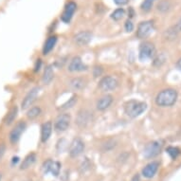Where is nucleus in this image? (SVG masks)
<instances>
[{"label": "nucleus", "mask_w": 181, "mask_h": 181, "mask_svg": "<svg viewBox=\"0 0 181 181\" xmlns=\"http://www.w3.org/2000/svg\"><path fill=\"white\" fill-rule=\"evenodd\" d=\"M92 113H90L87 110H81L78 113L76 119V122L80 127H85L90 121H92Z\"/></svg>", "instance_id": "obj_15"}, {"label": "nucleus", "mask_w": 181, "mask_h": 181, "mask_svg": "<svg viewBox=\"0 0 181 181\" xmlns=\"http://www.w3.org/2000/svg\"><path fill=\"white\" fill-rule=\"evenodd\" d=\"M60 170H61V164L58 161H52L49 173H51L54 176H58V175L60 174Z\"/></svg>", "instance_id": "obj_27"}, {"label": "nucleus", "mask_w": 181, "mask_h": 181, "mask_svg": "<svg viewBox=\"0 0 181 181\" xmlns=\"http://www.w3.org/2000/svg\"><path fill=\"white\" fill-rule=\"evenodd\" d=\"M68 69L70 72H81V71L86 70L87 66L83 63L81 57L75 56L70 60V62L68 64Z\"/></svg>", "instance_id": "obj_12"}, {"label": "nucleus", "mask_w": 181, "mask_h": 181, "mask_svg": "<svg viewBox=\"0 0 181 181\" xmlns=\"http://www.w3.org/2000/svg\"><path fill=\"white\" fill-rule=\"evenodd\" d=\"M18 161H19V158H18V157H14V158H12V160H11V162H12V165L16 164Z\"/></svg>", "instance_id": "obj_39"}, {"label": "nucleus", "mask_w": 181, "mask_h": 181, "mask_svg": "<svg viewBox=\"0 0 181 181\" xmlns=\"http://www.w3.org/2000/svg\"><path fill=\"white\" fill-rule=\"evenodd\" d=\"M26 128H27V123H26V121H18L14 126V128L11 129V131L9 134V140L11 144L17 143L21 138V135L26 130Z\"/></svg>", "instance_id": "obj_4"}, {"label": "nucleus", "mask_w": 181, "mask_h": 181, "mask_svg": "<svg viewBox=\"0 0 181 181\" xmlns=\"http://www.w3.org/2000/svg\"><path fill=\"white\" fill-rule=\"evenodd\" d=\"M54 78V71H53V67L49 64L47 66L45 70H44V74L42 77V81L45 84H48L51 83V81Z\"/></svg>", "instance_id": "obj_22"}, {"label": "nucleus", "mask_w": 181, "mask_h": 181, "mask_svg": "<svg viewBox=\"0 0 181 181\" xmlns=\"http://www.w3.org/2000/svg\"><path fill=\"white\" fill-rule=\"evenodd\" d=\"M131 181H140V177H139V175H138V174H136L133 177H132V179H131Z\"/></svg>", "instance_id": "obj_38"}, {"label": "nucleus", "mask_w": 181, "mask_h": 181, "mask_svg": "<svg viewBox=\"0 0 181 181\" xmlns=\"http://www.w3.org/2000/svg\"><path fill=\"white\" fill-rule=\"evenodd\" d=\"M114 3L118 6H124V5H127L129 0H113Z\"/></svg>", "instance_id": "obj_33"}, {"label": "nucleus", "mask_w": 181, "mask_h": 181, "mask_svg": "<svg viewBox=\"0 0 181 181\" xmlns=\"http://www.w3.org/2000/svg\"><path fill=\"white\" fill-rule=\"evenodd\" d=\"M76 10H77V4L75 2H73V1L68 2L66 4V6H64V10H63L62 14H61V20L64 23L68 24L71 21Z\"/></svg>", "instance_id": "obj_10"}, {"label": "nucleus", "mask_w": 181, "mask_h": 181, "mask_svg": "<svg viewBox=\"0 0 181 181\" xmlns=\"http://www.w3.org/2000/svg\"><path fill=\"white\" fill-rule=\"evenodd\" d=\"M177 100V92L173 88H167L160 91L157 98L156 103L161 107H169L174 105Z\"/></svg>", "instance_id": "obj_1"}, {"label": "nucleus", "mask_w": 181, "mask_h": 181, "mask_svg": "<svg viewBox=\"0 0 181 181\" xmlns=\"http://www.w3.org/2000/svg\"><path fill=\"white\" fill-rule=\"evenodd\" d=\"M85 81L83 78H80V77H77V78H73L70 80L69 82V85L70 87L75 90V91H80V90H83L85 87Z\"/></svg>", "instance_id": "obj_21"}, {"label": "nucleus", "mask_w": 181, "mask_h": 181, "mask_svg": "<svg viewBox=\"0 0 181 181\" xmlns=\"http://www.w3.org/2000/svg\"><path fill=\"white\" fill-rule=\"evenodd\" d=\"M17 115H18V107L16 105H14L10 108V110L8 111V113L6 114L5 118H4V123L7 125V126H10L11 125L12 123L14 122V121L16 120L17 118Z\"/></svg>", "instance_id": "obj_18"}, {"label": "nucleus", "mask_w": 181, "mask_h": 181, "mask_svg": "<svg viewBox=\"0 0 181 181\" xmlns=\"http://www.w3.org/2000/svg\"><path fill=\"white\" fill-rule=\"evenodd\" d=\"M162 149V143L159 140L152 141L148 143L143 150V157L147 159L153 158L160 154Z\"/></svg>", "instance_id": "obj_5"}, {"label": "nucleus", "mask_w": 181, "mask_h": 181, "mask_svg": "<svg viewBox=\"0 0 181 181\" xmlns=\"http://www.w3.org/2000/svg\"><path fill=\"white\" fill-rule=\"evenodd\" d=\"M0 181H2V175H1V173H0Z\"/></svg>", "instance_id": "obj_41"}, {"label": "nucleus", "mask_w": 181, "mask_h": 181, "mask_svg": "<svg viewBox=\"0 0 181 181\" xmlns=\"http://www.w3.org/2000/svg\"><path fill=\"white\" fill-rule=\"evenodd\" d=\"M119 84L118 80L115 78L113 76H105L103 78L101 79V81L99 82V87L101 91L103 92H109V91H113L116 88H117Z\"/></svg>", "instance_id": "obj_8"}, {"label": "nucleus", "mask_w": 181, "mask_h": 181, "mask_svg": "<svg viewBox=\"0 0 181 181\" xmlns=\"http://www.w3.org/2000/svg\"><path fill=\"white\" fill-rule=\"evenodd\" d=\"M166 151H167V153L169 154V156H170L173 159H175V158L178 157V154H180L179 149L176 148V147H168Z\"/></svg>", "instance_id": "obj_28"}, {"label": "nucleus", "mask_w": 181, "mask_h": 181, "mask_svg": "<svg viewBox=\"0 0 181 181\" xmlns=\"http://www.w3.org/2000/svg\"><path fill=\"white\" fill-rule=\"evenodd\" d=\"M175 27L177 30V31H181V18L179 19V21L177 22V24L175 26Z\"/></svg>", "instance_id": "obj_37"}, {"label": "nucleus", "mask_w": 181, "mask_h": 181, "mask_svg": "<svg viewBox=\"0 0 181 181\" xmlns=\"http://www.w3.org/2000/svg\"><path fill=\"white\" fill-rule=\"evenodd\" d=\"M52 129H53V124L51 121H46L42 124L41 126V141L43 143L47 142L50 136L52 133Z\"/></svg>", "instance_id": "obj_16"}, {"label": "nucleus", "mask_w": 181, "mask_h": 181, "mask_svg": "<svg viewBox=\"0 0 181 181\" xmlns=\"http://www.w3.org/2000/svg\"><path fill=\"white\" fill-rule=\"evenodd\" d=\"M41 66H42V61L40 59H38L35 63V66H34V71L37 72V71H39L40 68H41Z\"/></svg>", "instance_id": "obj_35"}, {"label": "nucleus", "mask_w": 181, "mask_h": 181, "mask_svg": "<svg viewBox=\"0 0 181 181\" xmlns=\"http://www.w3.org/2000/svg\"><path fill=\"white\" fill-rule=\"evenodd\" d=\"M134 15H135V10H134V9L132 7H130V8L128 9V16H129V19L134 17Z\"/></svg>", "instance_id": "obj_36"}, {"label": "nucleus", "mask_w": 181, "mask_h": 181, "mask_svg": "<svg viewBox=\"0 0 181 181\" xmlns=\"http://www.w3.org/2000/svg\"><path fill=\"white\" fill-rule=\"evenodd\" d=\"M154 31V22L152 20L142 21L138 24L137 29V37L138 39H144L147 38Z\"/></svg>", "instance_id": "obj_7"}, {"label": "nucleus", "mask_w": 181, "mask_h": 181, "mask_svg": "<svg viewBox=\"0 0 181 181\" xmlns=\"http://www.w3.org/2000/svg\"><path fill=\"white\" fill-rule=\"evenodd\" d=\"M158 167H159V163L158 161H152V162L148 163L141 171L142 175L146 178L154 177L158 170Z\"/></svg>", "instance_id": "obj_14"}, {"label": "nucleus", "mask_w": 181, "mask_h": 181, "mask_svg": "<svg viewBox=\"0 0 181 181\" xmlns=\"http://www.w3.org/2000/svg\"><path fill=\"white\" fill-rule=\"evenodd\" d=\"M156 0H143L142 3L140 4V9L141 10H143L145 12H148L152 10L153 8V5L154 3Z\"/></svg>", "instance_id": "obj_26"}, {"label": "nucleus", "mask_w": 181, "mask_h": 181, "mask_svg": "<svg viewBox=\"0 0 181 181\" xmlns=\"http://www.w3.org/2000/svg\"><path fill=\"white\" fill-rule=\"evenodd\" d=\"M77 100H78L77 96H72L68 101H67L66 102H64L63 105H61L59 107V109L60 110H68V109L73 107L76 105V103H77Z\"/></svg>", "instance_id": "obj_25"}, {"label": "nucleus", "mask_w": 181, "mask_h": 181, "mask_svg": "<svg viewBox=\"0 0 181 181\" xmlns=\"http://www.w3.org/2000/svg\"><path fill=\"white\" fill-rule=\"evenodd\" d=\"M124 29L127 32H131L134 31V24L131 19H127L124 23Z\"/></svg>", "instance_id": "obj_31"}, {"label": "nucleus", "mask_w": 181, "mask_h": 181, "mask_svg": "<svg viewBox=\"0 0 181 181\" xmlns=\"http://www.w3.org/2000/svg\"><path fill=\"white\" fill-rule=\"evenodd\" d=\"M84 151V141L80 138H75L69 145L68 148V153L69 156L71 158H77L79 157L80 154H83V152Z\"/></svg>", "instance_id": "obj_9"}, {"label": "nucleus", "mask_w": 181, "mask_h": 181, "mask_svg": "<svg viewBox=\"0 0 181 181\" xmlns=\"http://www.w3.org/2000/svg\"><path fill=\"white\" fill-rule=\"evenodd\" d=\"M53 160L51 159H47L46 161H44L43 165H42V171H43V174L44 175H47L50 171V166H51V163H52Z\"/></svg>", "instance_id": "obj_30"}, {"label": "nucleus", "mask_w": 181, "mask_h": 181, "mask_svg": "<svg viewBox=\"0 0 181 181\" xmlns=\"http://www.w3.org/2000/svg\"><path fill=\"white\" fill-rule=\"evenodd\" d=\"M6 152V145L5 143H0V159H1Z\"/></svg>", "instance_id": "obj_34"}, {"label": "nucleus", "mask_w": 181, "mask_h": 181, "mask_svg": "<svg viewBox=\"0 0 181 181\" xmlns=\"http://www.w3.org/2000/svg\"><path fill=\"white\" fill-rule=\"evenodd\" d=\"M73 40H74L75 44L78 45V46H81V47L86 46L92 40V33L90 31H80L79 33H77L74 36Z\"/></svg>", "instance_id": "obj_13"}, {"label": "nucleus", "mask_w": 181, "mask_h": 181, "mask_svg": "<svg viewBox=\"0 0 181 181\" xmlns=\"http://www.w3.org/2000/svg\"><path fill=\"white\" fill-rule=\"evenodd\" d=\"M57 43V37L55 35L49 36L47 39L46 40V42L44 43L43 46V54L44 55H47L51 50H52L55 47Z\"/></svg>", "instance_id": "obj_19"}, {"label": "nucleus", "mask_w": 181, "mask_h": 181, "mask_svg": "<svg viewBox=\"0 0 181 181\" xmlns=\"http://www.w3.org/2000/svg\"><path fill=\"white\" fill-rule=\"evenodd\" d=\"M125 15V10L123 8H118L116 9L110 15V17L114 20V21H120L123 18V16Z\"/></svg>", "instance_id": "obj_24"}, {"label": "nucleus", "mask_w": 181, "mask_h": 181, "mask_svg": "<svg viewBox=\"0 0 181 181\" xmlns=\"http://www.w3.org/2000/svg\"><path fill=\"white\" fill-rule=\"evenodd\" d=\"M147 109V105L144 101L131 100L125 102L124 112L130 118H137Z\"/></svg>", "instance_id": "obj_2"}, {"label": "nucleus", "mask_w": 181, "mask_h": 181, "mask_svg": "<svg viewBox=\"0 0 181 181\" xmlns=\"http://www.w3.org/2000/svg\"><path fill=\"white\" fill-rule=\"evenodd\" d=\"M36 159H37L36 154L35 153H30L28 156L24 158L23 162L21 163L20 169L21 170H27V169H29L30 167H31L35 163Z\"/></svg>", "instance_id": "obj_20"}, {"label": "nucleus", "mask_w": 181, "mask_h": 181, "mask_svg": "<svg viewBox=\"0 0 181 181\" xmlns=\"http://www.w3.org/2000/svg\"><path fill=\"white\" fill-rule=\"evenodd\" d=\"M156 55V48H154V44L151 42H144L139 47V54L138 58L140 61H146L153 58Z\"/></svg>", "instance_id": "obj_6"}, {"label": "nucleus", "mask_w": 181, "mask_h": 181, "mask_svg": "<svg viewBox=\"0 0 181 181\" xmlns=\"http://www.w3.org/2000/svg\"><path fill=\"white\" fill-rule=\"evenodd\" d=\"M176 67H177V68H178L179 70H181V58L177 61V63H176Z\"/></svg>", "instance_id": "obj_40"}, {"label": "nucleus", "mask_w": 181, "mask_h": 181, "mask_svg": "<svg viewBox=\"0 0 181 181\" xmlns=\"http://www.w3.org/2000/svg\"><path fill=\"white\" fill-rule=\"evenodd\" d=\"M39 87H33L31 88L30 91L27 93V95L25 96V98L23 99L22 102H21V108L23 110H26L31 107V105L33 103V101H35V99L37 98L38 94H39Z\"/></svg>", "instance_id": "obj_11"}, {"label": "nucleus", "mask_w": 181, "mask_h": 181, "mask_svg": "<svg viewBox=\"0 0 181 181\" xmlns=\"http://www.w3.org/2000/svg\"><path fill=\"white\" fill-rule=\"evenodd\" d=\"M113 102V97L109 94H106L102 96L96 103V107L100 111H105L106 110Z\"/></svg>", "instance_id": "obj_17"}, {"label": "nucleus", "mask_w": 181, "mask_h": 181, "mask_svg": "<svg viewBox=\"0 0 181 181\" xmlns=\"http://www.w3.org/2000/svg\"><path fill=\"white\" fill-rule=\"evenodd\" d=\"M42 110L39 106H32L30 107L29 110L27 111V118L29 120H35L40 116Z\"/></svg>", "instance_id": "obj_23"}, {"label": "nucleus", "mask_w": 181, "mask_h": 181, "mask_svg": "<svg viewBox=\"0 0 181 181\" xmlns=\"http://www.w3.org/2000/svg\"><path fill=\"white\" fill-rule=\"evenodd\" d=\"M170 4L169 2L167 1V0H164V1H161L158 5V10L162 11V12H165L167 10H170Z\"/></svg>", "instance_id": "obj_29"}, {"label": "nucleus", "mask_w": 181, "mask_h": 181, "mask_svg": "<svg viewBox=\"0 0 181 181\" xmlns=\"http://www.w3.org/2000/svg\"><path fill=\"white\" fill-rule=\"evenodd\" d=\"M102 72H103V70H102V68L101 67H95L93 68V75H94L95 78H96V77L101 76L102 74Z\"/></svg>", "instance_id": "obj_32"}, {"label": "nucleus", "mask_w": 181, "mask_h": 181, "mask_svg": "<svg viewBox=\"0 0 181 181\" xmlns=\"http://www.w3.org/2000/svg\"><path fill=\"white\" fill-rule=\"evenodd\" d=\"M70 122H71V117L69 114L68 113L59 114L54 121V129L59 133L64 132L68 129Z\"/></svg>", "instance_id": "obj_3"}]
</instances>
